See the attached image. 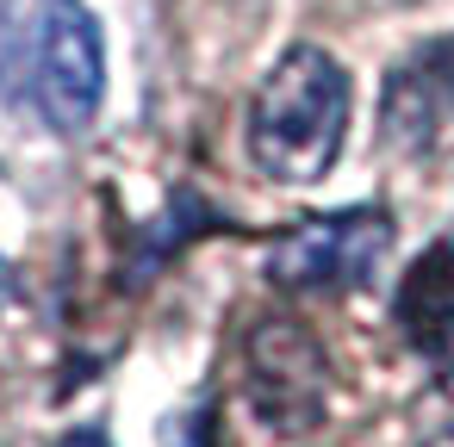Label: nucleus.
<instances>
[{
    "instance_id": "obj_8",
    "label": "nucleus",
    "mask_w": 454,
    "mask_h": 447,
    "mask_svg": "<svg viewBox=\"0 0 454 447\" xmlns=\"http://www.w3.org/2000/svg\"><path fill=\"white\" fill-rule=\"evenodd\" d=\"M57 447H113V435H106V428H69Z\"/></svg>"
},
{
    "instance_id": "obj_5",
    "label": "nucleus",
    "mask_w": 454,
    "mask_h": 447,
    "mask_svg": "<svg viewBox=\"0 0 454 447\" xmlns=\"http://www.w3.org/2000/svg\"><path fill=\"white\" fill-rule=\"evenodd\" d=\"M398 335L429 360V366H454V236L429 243L398 286Z\"/></svg>"
},
{
    "instance_id": "obj_9",
    "label": "nucleus",
    "mask_w": 454,
    "mask_h": 447,
    "mask_svg": "<svg viewBox=\"0 0 454 447\" xmlns=\"http://www.w3.org/2000/svg\"><path fill=\"white\" fill-rule=\"evenodd\" d=\"M423 447H454V428H442L435 441H423Z\"/></svg>"
},
{
    "instance_id": "obj_1",
    "label": "nucleus",
    "mask_w": 454,
    "mask_h": 447,
    "mask_svg": "<svg viewBox=\"0 0 454 447\" xmlns=\"http://www.w3.org/2000/svg\"><path fill=\"white\" fill-rule=\"evenodd\" d=\"M0 94L32 106L63 137L94 125L106 50L82 0H0Z\"/></svg>"
},
{
    "instance_id": "obj_7",
    "label": "nucleus",
    "mask_w": 454,
    "mask_h": 447,
    "mask_svg": "<svg viewBox=\"0 0 454 447\" xmlns=\"http://www.w3.org/2000/svg\"><path fill=\"white\" fill-rule=\"evenodd\" d=\"M162 447H218V435H212V410H181V416H168Z\"/></svg>"
},
{
    "instance_id": "obj_3",
    "label": "nucleus",
    "mask_w": 454,
    "mask_h": 447,
    "mask_svg": "<svg viewBox=\"0 0 454 447\" xmlns=\"http://www.w3.org/2000/svg\"><path fill=\"white\" fill-rule=\"evenodd\" d=\"M243 385H249V410L274 435H305L324 422L330 366H324V348L311 342V329H299L293 317L255 323L249 354H243Z\"/></svg>"
},
{
    "instance_id": "obj_2",
    "label": "nucleus",
    "mask_w": 454,
    "mask_h": 447,
    "mask_svg": "<svg viewBox=\"0 0 454 447\" xmlns=\"http://www.w3.org/2000/svg\"><path fill=\"white\" fill-rule=\"evenodd\" d=\"M348 131V75L317 50L293 44L249 106V156L280 187H311L330 174Z\"/></svg>"
},
{
    "instance_id": "obj_6",
    "label": "nucleus",
    "mask_w": 454,
    "mask_h": 447,
    "mask_svg": "<svg viewBox=\"0 0 454 447\" xmlns=\"http://www.w3.org/2000/svg\"><path fill=\"white\" fill-rule=\"evenodd\" d=\"M448 100H454V44H429L404 69H392V81H386V112H380L386 143L429 150L442 119H448Z\"/></svg>"
},
{
    "instance_id": "obj_4",
    "label": "nucleus",
    "mask_w": 454,
    "mask_h": 447,
    "mask_svg": "<svg viewBox=\"0 0 454 447\" xmlns=\"http://www.w3.org/2000/svg\"><path fill=\"white\" fill-rule=\"evenodd\" d=\"M392 243V218L373 205L355 212H330V218H305L293 224L274 255H268V280L286 292H336V286H361L373 274V261Z\"/></svg>"
}]
</instances>
